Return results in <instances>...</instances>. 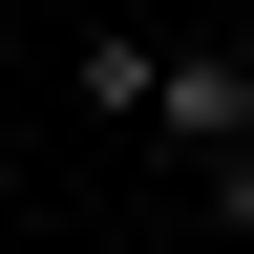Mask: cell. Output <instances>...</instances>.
<instances>
[{
  "instance_id": "obj_1",
  "label": "cell",
  "mask_w": 254,
  "mask_h": 254,
  "mask_svg": "<svg viewBox=\"0 0 254 254\" xmlns=\"http://www.w3.org/2000/svg\"><path fill=\"white\" fill-rule=\"evenodd\" d=\"M148 127H170V148H233V127H254V64L233 43H190V64L148 43Z\"/></svg>"
},
{
  "instance_id": "obj_2",
  "label": "cell",
  "mask_w": 254,
  "mask_h": 254,
  "mask_svg": "<svg viewBox=\"0 0 254 254\" xmlns=\"http://www.w3.org/2000/svg\"><path fill=\"white\" fill-rule=\"evenodd\" d=\"M190 212H212V233H254V127H233V148H190Z\"/></svg>"
}]
</instances>
